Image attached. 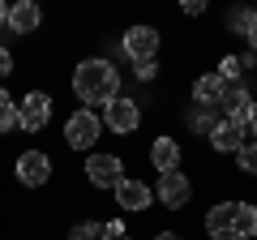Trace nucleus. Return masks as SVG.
I'll return each mask as SVG.
<instances>
[{
	"mask_svg": "<svg viewBox=\"0 0 257 240\" xmlns=\"http://www.w3.org/2000/svg\"><path fill=\"white\" fill-rule=\"evenodd\" d=\"M103 231H107V240H120V236H128V231H124V223H120V219L103 223Z\"/></svg>",
	"mask_w": 257,
	"mask_h": 240,
	"instance_id": "obj_22",
	"label": "nucleus"
},
{
	"mask_svg": "<svg viewBox=\"0 0 257 240\" xmlns=\"http://www.w3.org/2000/svg\"><path fill=\"white\" fill-rule=\"evenodd\" d=\"M103 125H107L111 133H120V138H128V133H138L142 125V107L128 94H120V99H111L107 107H103Z\"/></svg>",
	"mask_w": 257,
	"mask_h": 240,
	"instance_id": "obj_8",
	"label": "nucleus"
},
{
	"mask_svg": "<svg viewBox=\"0 0 257 240\" xmlns=\"http://www.w3.org/2000/svg\"><path fill=\"white\" fill-rule=\"evenodd\" d=\"M210 240H257V206L248 202H219L206 210Z\"/></svg>",
	"mask_w": 257,
	"mask_h": 240,
	"instance_id": "obj_2",
	"label": "nucleus"
},
{
	"mask_svg": "<svg viewBox=\"0 0 257 240\" xmlns=\"http://www.w3.org/2000/svg\"><path fill=\"white\" fill-rule=\"evenodd\" d=\"M253 18H257V9H231L227 13V30H231V35H248Z\"/></svg>",
	"mask_w": 257,
	"mask_h": 240,
	"instance_id": "obj_19",
	"label": "nucleus"
},
{
	"mask_svg": "<svg viewBox=\"0 0 257 240\" xmlns=\"http://www.w3.org/2000/svg\"><path fill=\"white\" fill-rule=\"evenodd\" d=\"M9 35H18V39H26V35H35L39 26H43V9H39L35 0H18V5H9Z\"/></svg>",
	"mask_w": 257,
	"mask_h": 240,
	"instance_id": "obj_12",
	"label": "nucleus"
},
{
	"mask_svg": "<svg viewBox=\"0 0 257 240\" xmlns=\"http://www.w3.org/2000/svg\"><path fill=\"white\" fill-rule=\"evenodd\" d=\"M223 120H231V125H236V129H248V125H253V116H257V103H253V90H248V86H227V90H223Z\"/></svg>",
	"mask_w": 257,
	"mask_h": 240,
	"instance_id": "obj_5",
	"label": "nucleus"
},
{
	"mask_svg": "<svg viewBox=\"0 0 257 240\" xmlns=\"http://www.w3.org/2000/svg\"><path fill=\"white\" fill-rule=\"evenodd\" d=\"M52 125V94L47 90H26L18 99V129L22 133H43Z\"/></svg>",
	"mask_w": 257,
	"mask_h": 240,
	"instance_id": "obj_4",
	"label": "nucleus"
},
{
	"mask_svg": "<svg viewBox=\"0 0 257 240\" xmlns=\"http://www.w3.org/2000/svg\"><path fill=\"white\" fill-rule=\"evenodd\" d=\"M223 90H227V82H223L219 73H202L193 82V103L202 111H219L223 107Z\"/></svg>",
	"mask_w": 257,
	"mask_h": 240,
	"instance_id": "obj_13",
	"label": "nucleus"
},
{
	"mask_svg": "<svg viewBox=\"0 0 257 240\" xmlns=\"http://www.w3.org/2000/svg\"><path fill=\"white\" fill-rule=\"evenodd\" d=\"M111 193H116V206H120L124 214H142V210H150V206H155V189L142 185V180H133V176H124Z\"/></svg>",
	"mask_w": 257,
	"mask_h": 240,
	"instance_id": "obj_11",
	"label": "nucleus"
},
{
	"mask_svg": "<svg viewBox=\"0 0 257 240\" xmlns=\"http://www.w3.org/2000/svg\"><path fill=\"white\" fill-rule=\"evenodd\" d=\"M103 138V116H94L90 107H77L73 116L64 120V142L69 150H90L94 155V142Z\"/></svg>",
	"mask_w": 257,
	"mask_h": 240,
	"instance_id": "obj_3",
	"label": "nucleus"
},
{
	"mask_svg": "<svg viewBox=\"0 0 257 240\" xmlns=\"http://www.w3.org/2000/svg\"><path fill=\"white\" fill-rule=\"evenodd\" d=\"M9 73H13V52L0 47V77H9Z\"/></svg>",
	"mask_w": 257,
	"mask_h": 240,
	"instance_id": "obj_23",
	"label": "nucleus"
},
{
	"mask_svg": "<svg viewBox=\"0 0 257 240\" xmlns=\"http://www.w3.org/2000/svg\"><path fill=\"white\" fill-rule=\"evenodd\" d=\"M184 13H189V18H197V13H206V0H184Z\"/></svg>",
	"mask_w": 257,
	"mask_h": 240,
	"instance_id": "obj_24",
	"label": "nucleus"
},
{
	"mask_svg": "<svg viewBox=\"0 0 257 240\" xmlns=\"http://www.w3.org/2000/svg\"><path fill=\"white\" fill-rule=\"evenodd\" d=\"M236 167L244 176H257V142H244L240 146V155H236Z\"/></svg>",
	"mask_w": 257,
	"mask_h": 240,
	"instance_id": "obj_20",
	"label": "nucleus"
},
{
	"mask_svg": "<svg viewBox=\"0 0 257 240\" xmlns=\"http://www.w3.org/2000/svg\"><path fill=\"white\" fill-rule=\"evenodd\" d=\"M159 43H163V35H159L155 26H128L124 39H120V47H124V56L138 65V60H155Z\"/></svg>",
	"mask_w": 257,
	"mask_h": 240,
	"instance_id": "obj_9",
	"label": "nucleus"
},
{
	"mask_svg": "<svg viewBox=\"0 0 257 240\" xmlns=\"http://www.w3.org/2000/svg\"><path fill=\"white\" fill-rule=\"evenodd\" d=\"M5 22H9V5H5V0H0V26H5Z\"/></svg>",
	"mask_w": 257,
	"mask_h": 240,
	"instance_id": "obj_26",
	"label": "nucleus"
},
{
	"mask_svg": "<svg viewBox=\"0 0 257 240\" xmlns=\"http://www.w3.org/2000/svg\"><path fill=\"white\" fill-rule=\"evenodd\" d=\"M120 240H133V236H120Z\"/></svg>",
	"mask_w": 257,
	"mask_h": 240,
	"instance_id": "obj_29",
	"label": "nucleus"
},
{
	"mask_svg": "<svg viewBox=\"0 0 257 240\" xmlns=\"http://www.w3.org/2000/svg\"><path fill=\"white\" fill-rule=\"evenodd\" d=\"M248 133H253V142H257V116H253V125H248Z\"/></svg>",
	"mask_w": 257,
	"mask_h": 240,
	"instance_id": "obj_28",
	"label": "nucleus"
},
{
	"mask_svg": "<svg viewBox=\"0 0 257 240\" xmlns=\"http://www.w3.org/2000/svg\"><path fill=\"white\" fill-rule=\"evenodd\" d=\"M133 73H138L142 82H155V73H159V65H155V60H138V65H133Z\"/></svg>",
	"mask_w": 257,
	"mask_h": 240,
	"instance_id": "obj_21",
	"label": "nucleus"
},
{
	"mask_svg": "<svg viewBox=\"0 0 257 240\" xmlns=\"http://www.w3.org/2000/svg\"><path fill=\"white\" fill-rule=\"evenodd\" d=\"M150 163H155V172H159V176L180 172V142L167 138V133H159V138L150 142Z\"/></svg>",
	"mask_w": 257,
	"mask_h": 240,
	"instance_id": "obj_14",
	"label": "nucleus"
},
{
	"mask_svg": "<svg viewBox=\"0 0 257 240\" xmlns=\"http://www.w3.org/2000/svg\"><path fill=\"white\" fill-rule=\"evenodd\" d=\"M9 129H18V99L0 86V138H5Z\"/></svg>",
	"mask_w": 257,
	"mask_h": 240,
	"instance_id": "obj_17",
	"label": "nucleus"
},
{
	"mask_svg": "<svg viewBox=\"0 0 257 240\" xmlns=\"http://www.w3.org/2000/svg\"><path fill=\"white\" fill-rule=\"evenodd\" d=\"M64 240H107V231H103L99 219H82V223L69 227V236H64Z\"/></svg>",
	"mask_w": 257,
	"mask_h": 240,
	"instance_id": "obj_18",
	"label": "nucleus"
},
{
	"mask_svg": "<svg viewBox=\"0 0 257 240\" xmlns=\"http://www.w3.org/2000/svg\"><path fill=\"white\" fill-rule=\"evenodd\" d=\"M244 69H253V56H223L219 60V77L227 86H236L240 77H244Z\"/></svg>",
	"mask_w": 257,
	"mask_h": 240,
	"instance_id": "obj_16",
	"label": "nucleus"
},
{
	"mask_svg": "<svg viewBox=\"0 0 257 240\" xmlns=\"http://www.w3.org/2000/svg\"><path fill=\"white\" fill-rule=\"evenodd\" d=\"M13 172H18V180L26 189H43L47 180H52V159H47L43 150H22L18 163H13Z\"/></svg>",
	"mask_w": 257,
	"mask_h": 240,
	"instance_id": "obj_10",
	"label": "nucleus"
},
{
	"mask_svg": "<svg viewBox=\"0 0 257 240\" xmlns=\"http://www.w3.org/2000/svg\"><path fill=\"white\" fill-rule=\"evenodd\" d=\"M244 133H248V129H236L231 120H219V125H214V133H210V146L219 150V155H240Z\"/></svg>",
	"mask_w": 257,
	"mask_h": 240,
	"instance_id": "obj_15",
	"label": "nucleus"
},
{
	"mask_svg": "<svg viewBox=\"0 0 257 240\" xmlns=\"http://www.w3.org/2000/svg\"><path fill=\"white\" fill-rule=\"evenodd\" d=\"M155 240H180V236H176V231H159Z\"/></svg>",
	"mask_w": 257,
	"mask_h": 240,
	"instance_id": "obj_27",
	"label": "nucleus"
},
{
	"mask_svg": "<svg viewBox=\"0 0 257 240\" xmlns=\"http://www.w3.org/2000/svg\"><path fill=\"white\" fill-rule=\"evenodd\" d=\"M244 39H248V47H253V56H257V18H253V26H248Z\"/></svg>",
	"mask_w": 257,
	"mask_h": 240,
	"instance_id": "obj_25",
	"label": "nucleus"
},
{
	"mask_svg": "<svg viewBox=\"0 0 257 240\" xmlns=\"http://www.w3.org/2000/svg\"><path fill=\"white\" fill-rule=\"evenodd\" d=\"M86 180H90L94 189H116L120 180H124V163H120V155L94 150V155L86 159Z\"/></svg>",
	"mask_w": 257,
	"mask_h": 240,
	"instance_id": "obj_6",
	"label": "nucleus"
},
{
	"mask_svg": "<svg viewBox=\"0 0 257 240\" xmlns=\"http://www.w3.org/2000/svg\"><path fill=\"white\" fill-rule=\"evenodd\" d=\"M73 94L82 103H90V111L107 107L111 99H120V69L111 65V60H103V56L82 60V65L73 69Z\"/></svg>",
	"mask_w": 257,
	"mask_h": 240,
	"instance_id": "obj_1",
	"label": "nucleus"
},
{
	"mask_svg": "<svg viewBox=\"0 0 257 240\" xmlns=\"http://www.w3.org/2000/svg\"><path fill=\"white\" fill-rule=\"evenodd\" d=\"M193 197V180L184 172H167L159 176V185H155V202L163 206V210H184Z\"/></svg>",
	"mask_w": 257,
	"mask_h": 240,
	"instance_id": "obj_7",
	"label": "nucleus"
}]
</instances>
